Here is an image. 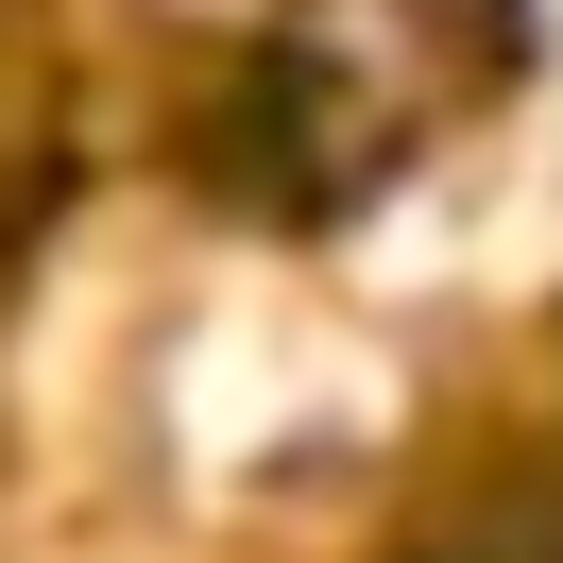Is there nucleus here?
<instances>
[{
	"label": "nucleus",
	"instance_id": "nucleus-1",
	"mask_svg": "<svg viewBox=\"0 0 563 563\" xmlns=\"http://www.w3.org/2000/svg\"><path fill=\"white\" fill-rule=\"evenodd\" d=\"M376 563H563V410L529 427L512 461H478L461 495H427Z\"/></svg>",
	"mask_w": 563,
	"mask_h": 563
}]
</instances>
